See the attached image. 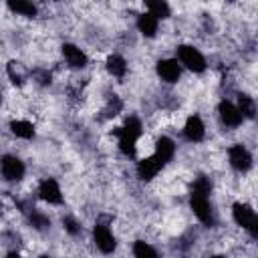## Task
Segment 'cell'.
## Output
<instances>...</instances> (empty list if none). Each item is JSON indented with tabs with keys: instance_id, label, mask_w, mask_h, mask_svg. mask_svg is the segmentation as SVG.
<instances>
[{
	"instance_id": "4fadbf2b",
	"label": "cell",
	"mask_w": 258,
	"mask_h": 258,
	"mask_svg": "<svg viewBox=\"0 0 258 258\" xmlns=\"http://www.w3.org/2000/svg\"><path fill=\"white\" fill-rule=\"evenodd\" d=\"M62 56L75 69H83L87 64V54L75 44H62Z\"/></svg>"
},
{
	"instance_id": "9c48e42d",
	"label": "cell",
	"mask_w": 258,
	"mask_h": 258,
	"mask_svg": "<svg viewBox=\"0 0 258 258\" xmlns=\"http://www.w3.org/2000/svg\"><path fill=\"white\" fill-rule=\"evenodd\" d=\"M38 196H40V200H44L48 204H60L62 202L60 187L52 177H46L38 183Z\"/></svg>"
},
{
	"instance_id": "d6986e66",
	"label": "cell",
	"mask_w": 258,
	"mask_h": 258,
	"mask_svg": "<svg viewBox=\"0 0 258 258\" xmlns=\"http://www.w3.org/2000/svg\"><path fill=\"white\" fill-rule=\"evenodd\" d=\"M10 129H12V133L16 135V137H22V139H30L32 135H34V127H32V123H28V121H12L10 123Z\"/></svg>"
},
{
	"instance_id": "8fae6325",
	"label": "cell",
	"mask_w": 258,
	"mask_h": 258,
	"mask_svg": "<svg viewBox=\"0 0 258 258\" xmlns=\"http://www.w3.org/2000/svg\"><path fill=\"white\" fill-rule=\"evenodd\" d=\"M218 111H220V119H222V123L224 125H228V127H238L240 123H242V113L238 111V107H234L232 103H228V101H222L220 103V107H218Z\"/></svg>"
},
{
	"instance_id": "7402d4cb",
	"label": "cell",
	"mask_w": 258,
	"mask_h": 258,
	"mask_svg": "<svg viewBox=\"0 0 258 258\" xmlns=\"http://www.w3.org/2000/svg\"><path fill=\"white\" fill-rule=\"evenodd\" d=\"M30 222H32V226H34L36 230H46V228L50 226V220H48L46 216L38 214V212H34V214L30 216Z\"/></svg>"
},
{
	"instance_id": "7c38bea8",
	"label": "cell",
	"mask_w": 258,
	"mask_h": 258,
	"mask_svg": "<svg viewBox=\"0 0 258 258\" xmlns=\"http://www.w3.org/2000/svg\"><path fill=\"white\" fill-rule=\"evenodd\" d=\"M157 75L165 81V83H175L181 75V69L177 64V60H171V58H165V60H159L157 62Z\"/></svg>"
},
{
	"instance_id": "44dd1931",
	"label": "cell",
	"mask_w": 258,
	"mask_h": 258,
	"mask_svg": "<svg viewBox=\"0 0 258 258\" xmlns=\"http://www.w3.org/2000/svg\"><path fill=\"white\" fill-rule=\"evenodd\" d=\"M133 254H135L137 258H155V256H157V252H155L149 244H145V242H135Z\"/></svg>"
},
{
	"instance_id": "3957f363",
	"label": "cell",
	"mask_w": 258,
	"mask_h": 258,
	"mask_svg": "<svg viewBox=\"0 0 258 258\" xmlns=\"http://www.w3.org/2000/svg\"><path fill=\"white\" fill-rule=\"evenodd\" d=\"M232 214H234V220H236L238 226H242L244 230H248L252 238H258V218H256L254 210L248 204H240V202L234 204Z\"/></svg>"
},
{
	"instance_id": "5bb4252c",
	"label": "cell",
	"mask_w": 258,
	"mask_h": 258,
	"mask_svg": "<svg viewBox=\"0 0 258 258\" xmlns=\"http://www.w3.org/2000/svg\"><path fill=\"white\" fill-rule=\"evenodd\" d=\"M173 153H175V143H173L169 137H159L157 143H155V155H157L163 163H167V161L173 157Z\"/></svg>"
},
{
	"instance_id": "e0dca14e",
	"label": "cell",
	"mask_w": 258,
	"mask_h": 258,
	"mask_svg": "<svg viewBox=\"0 0 258 258\" xmlns=\"http://www.w3.org/2000/svg\"><path fill=\"white\" fill-rule=\"evenodd\" d=\"M107 71H109L113 77L121 79V77L127 73V64H125V58H123V56H119V54H111V56L107 58Z\"/></svg>"
},
{
	"instance_id": "ac0fdd59",
	"label": "cell",
	"mask_w": 258,
	"mask_h": 258,
	"mask_svg": "<svg viewBox=\"0 0 258 258\" xmlns=\"http://www.w3.org/2000/svg\"><path fill=\"white\" fill-rule=\"evenodd\" d=\"M149 14H153L157 20L159 18H169V4L165 0H145Z\"/></svg>"
},
{
	"instance_id": "52a82bcc",
	"label": "cell",
	"mask_w": 258,
	"mask_h": 258,
	"mask_svg": "<svg viewBox=\"0 0 258 258\" xmlns=\"http://www.w3.org/2000/svg\"><path fill=\"white\" fill-rule=\"evenodd\" d=\"M93 238H95V244H97V248H99L101 252L109 254V252L115 250V244H117V242H115V236L111 234V230H109L107 226L97 224L95 230H93Z\"/></svg>"
},
{
	"instance_id": "6da1fadb",
	"label": "cell",
	"mask_w": 258,
	"mask_h": 258,
	"mask_svg": "<svg viewBox=\"0 0 258 258\" xmlns=\"http://www.w3.org/2000/svg\"><path fill=\"white\" fill-rule=\"evenodd\" d=\"M212 189V183L202 175L196 179L194 183V189H191V196H189V206L196 214V218L206 224V226H212L214 224V216H212V210H210V202H208V194Z\"/></svg>"
},
{
	"instance_id": "277c9868",
	"label": "cell",
	"mask_w": 258,
	"mask_h": 258,
	"mask_svg": "<svg viewBox=\"0 0 258 258\" xmlns=\"http://www.w3.org/2000/svg\"><path fill=\"white\" fill-rule=\"evenodd\" d=\"M177 56H179L181 64H185V67H187L189 71H194V73H202V71L206 69V58H204V54H202L198 48L189 46V44H181V46L177 48Z\"/></svg>"
},
{
	"instance_id": "2e32d148",
	"label": "cell",
	"mask_w": 258,
	"mask_h": 258,
	"mask_svg": "<svg viewBox=\"0 0 258 258\" xmlns=\"http://www.w3.org/2000/svg\"><path fill=\"white\" fill-rule=\"evenodd\" d=\"M137 28H139V32L143 36H155V32H157V18L153 14H149V12L141 14L137 18Z\"/></svg>"
},
{
	"instance_id": "30bf717a",
	"label": "cell",
	"mask_w": 258,
	"mask_h": 258,
	"mask_svg": "<svg viewBox=\"0 0 258 258\" xmlns=\"http://www.w3.org/2000/svg\"><path fill=\"white\" fill-rule=\"evenodd\" d=\"M183 135H185L187 141H194V143H198V141L204 139L206 127H204V123H202V119H200L198 115L187 117V121H185V125H183Z\"/></svg>"
},
{
	"instance_id": "ba28073f",
	"label": "cell",
	"mask_w": 258,
	"mask_h": 258,
	"mask_svg": "<svg viewBox=\"0 0 258 258\" xmlns=\"http://www.w3.org/2000/svg\"><path fill=\"white\" fill-rule=\"evenodd\" d=\"M161 167H163V161L157 155H151V157H145V159H141L137 163V175L141 179L149 181V179H153L161 171Z\"/></svg>"
},
{
	"instance_id": "7a4b0ae2",
	"label": "cell",
	"mask_w": 258,
	"mask_h": 258,
	"mask_svg": "<svg viewBox=\"0 0 258 258\" xmlns=\"http://www.w3.org/2000/svg\"><path fill=\"white\" fill-rule=\"evenodd\" d=\"M141 135V123L139 119L131 117L127 119V123L117 129V137H119V149L125 153V155H133L135 153V143Z\"/></svg>"
},
{
	"instance_id": "9a60e30c",
	"label": "cell",
	"mask_w": 258,
	"mask_h": 258,
	"mask_svg": "<svg viewBox=\"0 0 258 258\" xmlns=\"http://www.w3.org/2000/svg\"><path fill=\"white\" fill-rule=\"evenodd\" d=\"M6 4H8V8H10L12 12H16V14H20V16L32 18V16L36 14V6H34L32 0H6Z\"/></svg>"
},
{
	"instance_id": "5b68a950",
	"label": "cell",
	"mask_w": 258,
	"mask_h": 258,
	"mask_svg": "<svg viewBox=\"0 0 258 258\" xmlns=\"http://www.w3.org/2000/svg\"><path fill=\"white\" fill-rule=\"evenodd\" d=\"M0 169L8 181H18L24 175V163L14 155H4L0 161Z\"/></svg>"
},
{
	"instance_id": "ffe728a7",
	"label": "cell",
	"mask_w": 258,
	"mask_h": 258,
	"mask_svg": "<svg viewBox=\"0 0 258 258\" xmlns=\"http://www.w3.org/2000/svg\"><path fill=\"white\" fill-rule=\"evenodd\" d=\"M238 111L242 113V117L252 119L256 115V103H254V99L248 97V95H240L238 97Z\"/></svg>"
},
{
	"instance_id": "603a6c76",
	"label": "cell",
	"mask_w": 258,
	"mask_h": 258,
	"mask_svg": "<svg viewBox=\"0 0 258 258\" xmlns=\"http://www.w3.org/2000/svg\"><path fill=\"white\" fill-rule=\"evenodd\" d=\"M62 226H64V230H67L69 234H73V236H77V234L81 232V226H79L73 218H64V220H62Z\"/></svg>"
},
{
	"instance_id": "8992f818",
	"label": "cell",
	"mask_w": 258,
	"mask_h": 258,
	"mask_svg": "<svg viewBox=\"0 0 258 258\" xmlns=\"http://www.w3.org/2000/svg\"><path fill=\"white\" fill-rule=\"evenodd\" d=\"M228 157H230L232 167L238 171H248L252 167V155L248 153L244 145H232L228 151Z\"/></svg>"
}]
</instances>
